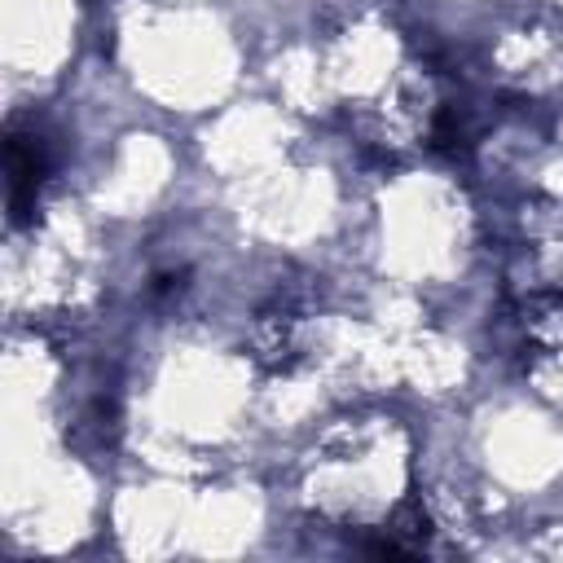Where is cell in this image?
Listing matches in <instances>:
<instances>
[{
    "mask_svg": "<svg viewBox=\"0 0 563 563\" xmlns=\"http://www.w3.org/2000/svg\"><path fill=\"white\" fill-rule=\"evenodd\" d=\"M44 176V154L35 141L26 136H9V202H13V216L22 220L26 207L35 202V185Z\"/></svg>",
    "mask_w": 563,
    "mask_h": 563,
    "instance_id": "cell-1",
    "label": "cell"
}]
</instances>
